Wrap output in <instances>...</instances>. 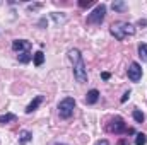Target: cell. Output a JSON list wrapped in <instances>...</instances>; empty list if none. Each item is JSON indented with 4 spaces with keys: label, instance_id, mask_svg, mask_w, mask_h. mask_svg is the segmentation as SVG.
Instances as JSON below:
<instances>
[{
    "label": "cell",
    "instance_id": "7c38bea8",
    "mask_svg": "<svg viewBox=\"0 0 147 145\" xmlns=\"http://www.w3.org/2000/svg\"><path fill=\"white\" fill-rule=\"evenodd\" d=\"M111 7H113V10H116V12H125L128 7H127V3L125 2H121V0H116V2H113L111 3Z\"/></svg>",
    "mask_w": 147,
    "mask_h": 145
},
{
    "label": "cell",
    "instance_id": "ffe728a7",
    "mask_svg": "<svg viewBox=\"0 0 147 145\" xmlns=\"http://www.w3.org/2000/svg\"><path fill=\"white\" fill-rule=\"evenodd\" d=\"M39 7H41V3H34V5H29L28 9H29V10H38Z\"/></svg>",
    "mask_w": 147,
    "mask_h": 145
},
{
    "label": "cell",
    "instance_id": "277c9868",
    "mask_svg": "<svg viewBox=\"0 0 147 145\" xmlns=\"http://www.w3.org/2000/svg\"><path fill=\"white\" fill-rule=\"evenodd\" d=\"M74 108H75V99L74 97H65L63 101L58 103V114L63 119H69L74 114Z\"/></svg>",
    "mask_w": 147,
    "mask_h": 145
},
{
    "label": "cell",
    "instance_id": "4fadbf2b",
    "mask_svg": "<svg viewBox=\"0 0 147 145\" xmlns=\"http://www.w3.org/2000/svg\"><path fill=\"white\" fill-rule=\"evenodd\" d=\"M31 58H33V55H31L29 51H22V53H19V55H17V60H19L21 63H29V62H31Z\"/></svg>",
    "mask_w": 147,
    "mask_h": 145
},
{
    "label": "cell",
    "instance_id": "7a4b0ae2",
    "mask_svg": "<svg viewBox=\"0 0 147 145\" xmlns=\"http://www.w3.org/2000/svg\"><path fill=\"white\" fill-rule=\"evenodd\" d=\"M110 33H111V36H115L118 41H123V39H127L128 36H134L135 34V28L130 22L118 21V22H113L111 24Z\"/></svg>",
    "mask_w": 147,
    "mask_h": 145
},
{
    "label": "cell",
    "instance_id": "e0dca14e",
    "mask_svg": "<svg viewBox=\"0 0 147 145\" xmlns=\"http://www.w3.org/2000/svg\"><path fill=\"white\" fill-rule=\"evenodd\" d=\"M147 144V137L144 133H137L135 137V145H146Z\"/></svg>",
    "mask_w": 147,
    "mask_h": 145
},
{
    "label": "cell",
    "instance_id": "9c48e42d",
    "mask_svg": "<svg viewBox=\"0 0 147 145\" xmlns=\"http://www.w3.org/2000/svg\"><path fill=\"white\" fill-rule=\"evenodd\" d=\"M43 99H45L43 96H36V97H34V99H33V101H31V103L28 104V108H26V114H31L33 111H36L38 106H39V104L43 103Z\"/></svg>",
    "mask_w": 147,
    "mask_h": 145
},
{
    "label": "cell",
    "instance_id": "44dd1931",
    "mask_svg": "<svg viewBox=\"0 0 147 145\" xmlns=\"http://www.w3.org/2000/svg\"><path fill=\"white\" fill-rule=\"evenodd\" d=\"M96 145H110V142L103 138V140H98V142H96Z\"/></svg>",
    "mask_w": 147,
    "mask_h": 145
},
{
    "label": "cell",
    "instance_id": "7402d4cb",
    "mask_svg": "<svg viewBox=\"0 0 147 145\" xmlns=\"http://www.w3.org/2000/svg\"><path fill=\"white\" fill-rule=\"evenodd\" d=\"M101 77H103L105 80H108V79H110L111 75H110V72H103V73H101Z\"/></svg>",
    "mask_w": 147,
    "mask_h": 145
},
{
    "label": "cell",
    "instance_id": "9a60e30c",
    "mask_svg": "<svg viewBox=\"0 0 147 145\" xmlns=\"http://www.w3.org/2000/svg\"><path fill=\"white\" fill-rule=\"evenodd\" d=\"M139 56L142 58V62H147V43L139 44Z\"/></svg>",
    "mask_w": 147,
    "mask_h": 145
},
{
    "label": "cell",
    "instance_id": "ba28073f",
    "mask_svg": "<svg viewBox=\"0 0 147 145\" xmlns=\"http://www.w3.org/2000/svg\"><path fill=\"white\" fill-rule=\"evenodd\" d=\"M99 101V91L98 89H91L86 94V104H96Z\"/></svg>",
    "mask_w": 147,
    "mask_h": 145
},
{
    "label": "cell",
    "instance_id": "ac0fdd59",
    "mask_svg": "<svg viewBox=\"0 0 147 145\" xmlns=\"http://www.w3.org/2000/svg\"><path fill=\"white\" fill-rule=\"evenodd\" d=\"M79 5L84 9V7H91V5H94V2H92V0H80V2H79Z\"/></svg>",
    "mask_w": 147,
    "mask_h": 145
},
{
    "label": "cell",
    "instance_id": "5b68a950",
    "mask_svg": "<svg viewBox=\"0 0 147 145\" xmlns=\"http://www.w3.org/2000/svg\"><path fill=\"white\" fill-rule=\"evenodd\" d=\"M105 15H106V5L105 3H99L96 5V9L87 15V22L89 24H101L105 21Z\"/></svg>",
    "mask_w": 147,
    "mask_h": 145
},
{
    "label": "cell",
    "instance_id": "3957f363",
    "mask_svg": "<svg viewBox=\"0 0 147 145\" xmlns=\"http://www.w3.org/2000/svg\"><path fill=\"white\" fill-rule=\"evenodd\" d=\"M106 130L111 132V133H115V135H121V133H127V132H134V130H128L127 128V125H125V121H123V118L121 116H115V118H111L110 123H108V126H106Z\"/></svg>",
    "mask_w": 147,
    "mask_h": 145
},
{
    "label": "cell",
    "instance_id": "5bb4252c",
    "mask_svg": "<svg viewBox=\"0 0 147 145\" xmlns=\"http://www.w3.org/2000/svg\"><path fill=\"white\" fill-rule=\"evenodd\" d=\"M33 60H34V65H36V67H41L43 62H45V55H43V51H36V53L33 55Z\"/></svg>",
    "mask_w": 147,
    "mask_h": 145
},
{
    "label": "cell",
    "instance_id": "6da1fadb",
    "mask_svg": "<svg viewBox=\"0 0 147 145\" xmlns=\"http://www.w3.org/2000/svg\"><path fill=\"white\" fill-rule=\"evenodd\" d=\"M69 58L72 62V67H74V77L77 79V82L84 84L87 82V68H86V63H84V58L80 55V51L77 48H72L69 51Z\"/></svg>",
    "mask_w": 147,
    "mask_h": 145
},
{
    "label": "cell",
    "instance_id": "52a82bcc",
    "mask_svg": "<svg viewBox=\"0 0 147 145\" xmlns=\"http://www.w3.org/2000/svg\"><path fill=\"white\" fill-rule=\"evenodd\" d=\"M31 41H28V39H14L12 41V50L14 51H19V53H22V51H29L31 50Z\"/></svg>",
    "mask_w": 147,
    "mask_h": 145
},
{
    "label": "cell",
    "instance_id": "30bf717a",
    "mask_svg": "<svg viewBox=\"0 0 147 145\" xmlns=\"http://www.w3.org/2000/svg\"><path fill=\"white\" fill-rule=\"evenodd\" d=\"M31 140H33V133L31 132H28V130H21L19 132V144L21 145L29 144Z\"/></svg>",
    "mask_w": 147,
    "mask_h": 145
},
{
    "label": "cell",
    "instance_id": "d6986e66",
    "mask_svg": "<svg viewBox=\"0 0 147 145\" xmlns=\"http://www.w3.org/2000/svg\"><path fill=\"white\" fill-rule=\"evenodd\" d=\"M128 97H130V91H127V92H125V94L121 96V103H125V101H127Z\"/></svg>",
    "mask_w": 147,
    "mask_h": 145
},
{
    "label": "cell",
    "instance_id": "8992f818",
    "mask_svg": "<svg viewBox=\"0 0 147 145\" xmlns=\"http://www.w3.org/2000/svg\"><path fill=\"white\" fill-rule=\"evenodd\" d=\"M128 79L132 82H139L142 79V67L137 62H132L130 63V67H128Z\"/></svg>",
    "mask_w": 147,
    "mask_h": 145
},
{
    "label": "cell",
    "instance_id": "2e32d148",
    "mask_svg": "<svg viewBox=\"0 0 147 145\" xmlns=\"http://www.w3.org/2000/svg\"><path fill=\"white\" fill-rule=\"evenodd\" d=\"M132 116H134V119H135L137 123H144V119H146V116H144V113H142V111H139V109H135Z\"/></svg>",
    "mask_w": 147,
    "mask_h": 145
},
{
    "label": "cell",
    "instance_id": "8fae6325",
    "mask_svg": "<svg viewBox=\"0 0 147 145\" xmlns=\"http://www.w3.org/2000/svg\"><path fill=\"white\" fill-rule=\"evenodd\" d=\"M17 119V116L14 113H5V114H0V125H7V123H14Z\"/></svg>",
    "mask_w": 147,
    "mask_h": 145
}]
</instances>
